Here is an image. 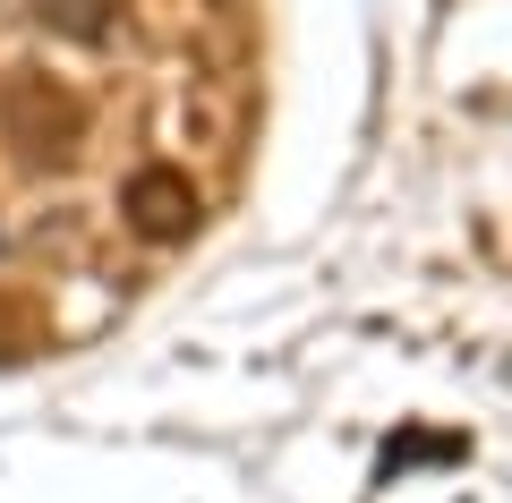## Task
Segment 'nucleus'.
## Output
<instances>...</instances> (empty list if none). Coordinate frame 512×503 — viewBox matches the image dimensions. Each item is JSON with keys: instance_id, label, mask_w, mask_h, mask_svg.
<instances>
[{"instance_id": "1", "label": "nucleus", "mask_w": 512, "mask_h": 503, "mask_svg": "<svg viewBox=\"0 0 512 503\" xmlns=\"http://www.w3.org/2000/svg\"><path fill=\"white\" fill-rule=\"evenodd\" d=\"M128 205H137V222H146L154 239H163V231H180V222L197 214V205L180 197V180H171V171H146V180L128 188Z\"/></svg>"}, {"instance_id": "2", "label": "nucleus", "mask_w": 512, "mask_h": 503, "mask_svg": "<svg viewBox=\"0 0 512 503\" xmlns=\"http://www.w3.org/2000/svg\"><path fill=\"white\" fill-rule=\"evenodd\" d=\"M103 9L111 0H35V18H60L69 35H103Z\"/></svg>"}]
</instances>
